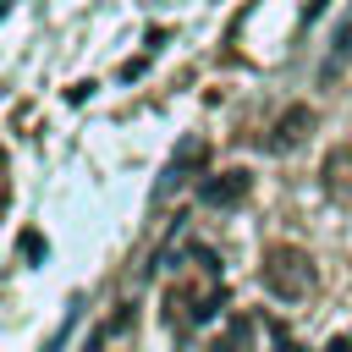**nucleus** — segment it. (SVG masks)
Segmentation results:
<instances>
[{"label":"nucleus","mask_w":352,"mask_h":352,"mask_svg":"<svg viewBox=\"0 0 352 352\" xmlns=\"http://www.w3.org/2000/svg\"><path fill=\"white\" fill-rule=\"evenodd\" d=\"M226 308V270H220V258L209 253V248H187V264L176 270V280L165 286V324L176 330V336H187V330H198V324H209L214 314Z\"/></svg>","instance_id":"nucleus-1"},{"label":"nucleus","mask_w":352,"mask_h":352,"mask_svg":"<svg viewBox=\"0 0 352 352\" xmlns=\"http://www.w3.org/2000/svg\"><path fill=\"white\" fill-rule=\"evenodd\" d=\"M258 280H264V292L270 297H280V302H302L308 292H314V258L302 253V248H292V242H270L264 248V258H258Z\"/></svg>","instance_id":"nucleus-2"},{"label":"nucleus","mask_w":352,"mask_h":352,"mask_svg":"<svg viewBox=\"0 0 352 352\" xmlns=\"http://www.w3.org/2000/svg\"><path fill=\"white\" fill-rule=\"evenodd\" d=\"M209 352H302L275 319H258V314H236L226 324V341H214Z\"/></svg>","instance_id":"nucleus-3"},{"label":"nucleus","mask_w":352,"mask_h":352,"mask_svg":"<svg viewBox=\"0 0 352 352\" xmlns=\"http://www.w3.org/2000/svg\"><path fill=\"white\" fill-rule=\"evenodd\" d=\"M248 192H253V176L248 170H204L198 176V198L209 209H242Z\"/></svg>","instance_id":"nucleus-4"},{"label":"nucleus","mask_w":352,"mask_h":352,"mask_svg":"<svg viewBox=\"0 0 352 352\" xmlns=\"http://www.w3.org/2000/svg\"><path fill=\"white\" fill-rule=\"evenodd\" d=\"M314 132V110L308 104H286L280 116H275V126H270V138H264V148H275V154H286V148H297L302 138Z\"/></svg>","instance_id":"nucleus-5"},{"label":"nucleus","mask_w":352,"mask_h":352,"mask_svg":"<svg viewBox=\"0 0 352 352\" xmlns=\"http://www.w3.org/2000/svg\"><path fill=\"white\" fill-rule=\"evenodd\" d=\"M319 176H324V192L330 198H352V143L330 148L324 165H319Z\"/></svg>","instance_id":"nucleus-6"},{"label":"nucleus","mask_w":352,"mask_h":352,"mask_svg":"<svg viewBox=\"0 0 352 352\" xmlns=\"http://www.w3.org/2000/svg\"><path fill=\"white\" fill-rule=\"evenodd\" d=\"M204 160H209V143H204V138H187V143L176 148V160H170L165 176H170V182H187L192 170H204Z\"/></svg>","instance_id":"nucleus-7"},{"label":"nucleus","mask_w":352,"mask_h":352,"mask_svg":"<svg viewBox=\"0 0 352 352\" xmlns=\"http://www.w3.org/2000/svg\"><path fill=\"white\" fill-rule=\"evenodd\" d=\"M44 253V236L38 231H22V258H38Z\"/></svg>","instance_id":"nucleus-8"},{"label":"nucleus","mask_w":352,"mask_h":352,"mask_svg":"<svg viewBox=\"0 0 352 352\" xmlns=\"http://www.w3.org/2000/svg\"><path fill=\"white\" fill-rule=\"evenodd\" d=\"M88 94H94V82H72V88H66V99H72V104H82Z\"/></svg>","instance_id":"nucleus-9"},{"label":"nucleus","mask_w":352,"mask_h":352,"mask_svg":"<svg viewBox=\"0 0 352 352\" xmlns=\"http://www.w3.org/2000/svg\"><path fill=\"white\" fill-rule=\"evenodd\" d=\"M324 352H352V336H336V341H330Z\"/></svg>","instance_id":"nucleus-10"},{"label":"nucleus","mask_w":352,"mask_h":352,"mask_svg":"<svg viewBox=\"0 0 352 352\" xmlns=\"http://www.w3.org/2000/svg\"><path fill=\"white\" fill-rule=\"evenodd\" d=\"M319 11H324V0H308V16H319Z\"/></svg>","instance_id":"nucleus-11"}]
</instances>
